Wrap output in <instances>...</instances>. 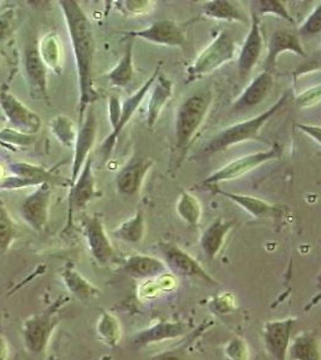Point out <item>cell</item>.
Masks as SVG:
<instances>
[{
  "mask_svg": "<svg viewBox=\"0 0 321 360\" xmlns=\"http://www.w3.org/2000/svg\"><path fill=\"white\" fill-rule=\"evenodd\" d=\"M202 15L218 20V21L236 22L244 23L246 17L242 10L229 0H210L202 5Z\"/></svg>",
  "mask_w": 321,
  "mask_h": 360,
  "instance_id": "obj_28",
  "label": "cell"
},
{
  "mask_svg": "<svg viewBox=\"0 0 321 360\" xmlns=\"http://www.w3.org/2000/svg\"><path fill=\"white\" fill-rule=\"evenodd\" d=\"M246 345L241 342L239 340H232L227 348V356H230L232 360H246L247 356L246 354Z\"/></svg>",
  "mask_w": 321,
  "mask_h": 360,
  "instance_id": "obj_43",
  "label": "cell"
},
{
  "mask_svg": "<svg viewBox=\"0 0 321 360\" xmlns=\"http://www.w3.org/2000/svg\"><path fill=\"white\" fill-rule=\"evenodd\" d=\"M151 98L147 105L146 124L149 129H154L158 119L160 117L161 111L164 110L166 103H169L173 95V83L169 78L159 75L152 88L149 90Z\"/></svg>",
  "mask_w": 321,
  "mask_h": 360,
  "instance_id": "obj_24",
  "label": "cell"
},
{
  "mask_svg": "<svg viewBox=\"0 0 321 360\" xmlns=\"http://www.w3.org/2000/svg\"><path fill=\"white\" fill-rule=\"evenodd\" d=\"M120 8L124 13L132 15H144L154 8V1L149 0H127L120 1Z\"/></svg>",
  "mask_w": 321,
  "mask_h": 360,
  "instance_id": "obj_41",
  "label": "cell"
},
{
  "mask_svg": "<svg viewBox=\"0 0 321 360\" xmlns=\"http://www.w3.org/2000/svg\"><path fill=\"white\" fill-rule=\"evenodd\" d=\"M176 212L183 221L190 226H199L201 222L202 208L196 197L182 191L176 205Z\"/></svg>",
  "mask_w": 321,
  "mask_h": 360,
  "instance_id": "obj_31",
  "label": "cell"
},
{
  "mask_svg": "<svg viewBox=\"0 0 321 360\" xmlns=\"http://www.w3.org/2000/svg\"><path fill=\"white\" fill-rule=\"evenodd\" d=\"M57 323L54 311L30 316L23 323V338L25 346L30 352L42 353L45 351Z\"/></svg>",
  "mask_w": 321,
  "mask_h": 360,
  "instance_id": "obj_13",
  "label": "cell"
},
{
  "mask_svg": "<svg viewBox=\"0 0 321 360\" xmlns=\"http://www.w3.org/2000/svg\"><path fill=\"white\" fill-rule=\"evenodd\" d=\"M16 236V229L13 225L8 210L0 200V250L8 249Z\"/></svg>",
  "mask_w": 321,
  "mask_h": 360,
  "instance_id": "obj_37",
  "label": "cell"
},
{
  "mask_svg": "<svg viewBox=\"0 0 321 360\" xmlns=\"http://www.w3.org/2000/svg\"><path fill=\"white\" fill-rule=\"evenodd\" d=\"M212 100L210 90H201L188 96L178 107L171 159L173 169L181 167L194 137L210 112Z\"/></svg>",
  "mask_w": 321,
  "mask_h": 360,
  "instance_id": "obj_2",
  "label": "cell"
},
{
  "mask_svg": "<svg viewBox=\"0 0 321 360\" xmlns=\"http://www.w3.org/2000/svg\"><path fill=\"white\" fill-rule=\"evenodd\" d=\"M144 232L146 224L144 214L142 212H137L132 219L124 221L117 229H113L112 236L128 244H139L144 239Z\"/></svg>",
  "mask_w": 321,
  "mask_h": 360,
  "instance_id": "obj_30",
  "label": "cell"
},
{
  "mask_svg": "<svg viewBox=\"0 0 321 360\" xmlns=\"http://www.w3.org/2000/svg\"><path fill=\"white\" fill-rule=\"evenodd\" d=\"M210 191L239 205L241 208L244 209L246 212L251 214V217L256 219H276L283 215V209L280 208V205H272L264 200H260L258 197L227 193L218 188H210Z\"/></svg>",
  "mask_w": 321,
  "mask_h": 360,
  "instance_id": "obj_21",
  "label": "cell"
},
{
  "mask_svg": "<svg viewBox=\"0 0 321 360\" xmlns=\"http://www.w3.org/2000/svg\"><path fill=\"white\" fill-rule=\"evenodd\" d=\"M288 98L289 94L287 93L283 96H280L278 101L266 111L261 112L260 115L248 120L222 129V131L218 132L208 141V143L202 149L201 155H213L217 153L224 152L236 144L258 139L265 124L284 108L288 103Z\"/></svg>",
  "mask_w": 321,
  "mask_h": 360,
  "instance_id": "obj_3",
  "label": "cell"
},
{
  "mask_svg": "<svg viewBox=\"0 0 321 360\" xmlns=\"http://www.w3.org/2000/svg\"><path fill=\"white\" fill-rule=\"evenodd\" d=\"M152 360H187V358L180 352H165L157 354Z\"/></svg>",
  "mask_w": 321,
  "mask_h": 360,
  "instance_id": "obj_47",
  "label": "cell"
},
{
  "mask_svg": "<svg viewBox=\"0 0 321 360\" xmlns=\"http://www.w3.org/2000/svg\"><path fill=\"white\" fill-rule=\"evenodd\" d=\"M187 332V326L182 322H159L151 328L137 333L132 342L137 346L161 342L165 340L176 339Z\"/></svg>",
  "mask_w": 321,
  "mask_h": 360,
  "instance_id": "obj_25",
  "label": "cell"
},
{
  "mask_svg": "<svg viewBox=\"0 0 321 360\" xmlns=\"http://www.w3.org/2000/svg\"><path fill=\"white\" fill-rule=\"evenodd\" d=\"M321 32V4H317L313 11L310 13L303 25L300 27V34L298 35H306V37H314L319 35Z\"/></svg>",
  "mask_w": 321,
  "mask_h": 360,
  "instance_id": "obj_39",
  "label": "cell"
},
{
  "mask_svg": "<svg viewBox=\"0 0 321 360\" xmlns=\"http://www.w3.org/2000/svg\"><path fill=\"white\" fill-rule=\"evenodd\" d=\"M37 49H39V53H40L42 62L45 63L47 69L50 68L59 74L62 54H61V45H59L57 35L54 33L45 35L40 42V45L37 46Z\"/></svg>",
  "mask_w": 321,
  "mask_h": 360,
  "instance_id": "obj_32",
  "label": "cell"
},
{
  "mask_svg": "<svg viewBox=\"0 0 321 360\" xmlns=\"http://www.w3.org/2000/svg\"><path fill=\"white\" fill-rule=\"evenodd\" d=\"M15 13L13 10H6L0 13V41L11 33Z\"/></svg>",
  "mask_w": 321,
  "mask_h": 360,
  "instance_id": "obj_42",
  "label": "cell"
},
{
  "mask_svg": "<svg viewBox=\"0 0 321 360\" xmlns=\"http://www.w3.org/2000/svg\"><path fill=\"white\" fill-rule=\"evenodd\" d=\"M82 229L88 248L96 262L100 264L111 262L112 258L115 257V250L112 248L101 219L96 215L84 217Z\"/></svg>",
  "mask_w": 321,
  "mask_h": 360,
  "instance_id": "obj_14",
  "label": "cell"
},
{
  "mask_svg": "<svg viewBox=\"0 0 321 360\" xmlns=\"http://www.w3.org/2000/svg\"><path fill=\"white\" fill-rule=\"evenodd\" d=\"M161 66H163V64L160 63V64L154 69L153 74L149 76V79L142 84L140 89L135 91L132 96H129V98L124 101L123 105H122V113H120V122L117 124L115 129L112 130L111 134L105 139L103 144H101V147H100L99 152H98L99 153V155L103 158V161H107V160H110V158H111L112 153H113L115 144L118 142L120 134L123 131L124 127H127L129 122L132 120V117L135 115L136 110H137L141 103H142L144 98L149 94V90L152 88L153 84L156 82L158 76L160 75Z\"/></svg>",
  "mask_w": 321,
  "mask_h": 360,
  "instance_id": "obj_6",
  "label": "cell"
},
{
  "mask_svg": "<svg viewBox=\"0 0 321 360\" xmlns=\"http://www.w3.org/2000/svg\"><path fill=\"white\" fill-rule=\"evenodd\" d=\"M132 49H134V44L132 41H129L123 57L120 58L118 64L107 74V78L111 83V86L125 88L132 82L134 75H135Z\"/></svg>",
  "mask_w": 321,
  "mask_h": 360,
  "instance_id": "obj_29",
  "label": "cell"
},
{
  "mask_svg": "<svg viewBox=\"0 0 321 360\" xmlns=\"http://www.w3.org/2000/svg\"><path fill=\"white\" fill-rule=\"evenodd\" d=\"M294 323L295 321L293 319H288L272 321L265 324L263 329L265 348L275 360H287Z\"/></svg>",
  "mask_w": 321,
  "mask_h": 360,
  "instance_id": "obj_16",
  "label": "cell"
},
{
  "mask_svg": "<svg viewBox=\"0 0 321 360\" xmlns=\"http://www.w3.org/2000/svg\"><path fill=\"white\" fill-rule=\"evenodd\" d=\"M10 171L13 173V176H23L27 179H30L35 183L37 186L39 185L47 184L52 185H70V181H66L64 178L54 176L51 171H47L42 166L37 165L27 164V162H13L8 165Z\"/></svg>",
  "mask_w": 321,
  "mask_h": 360,
  "instance_id": "obj_27",
  "label": "cell"
},
{
  "mask_svg": "<svg viewBox=\"0 0 321 360\" xmlns=\"http://www.w3.org/2000/svg\"><path fill=\"white\" fill-rule=\"evenodd\" d=\"M264 49V35L260 17L251 8V27L237 59V71L241 81H246L259 62Z\"/></svg>",
  "mask_w": 321,
  "mask_h": 360,
  "instance_id": "obj_9",
  "label": "cell"
},
{
  "mask_svg": "<svg viewBox=\"0 0 321 360\" xmlns=\"http://www.w3.org/2000/svg\"><path fill=\"white\" fill-rule=\"evenodd\" d=\"M251 10L260 16V15H272V16L279 17L282 20L294 23V18L284 1L280 0H259L251 3Z\"/></svg>",
  "mask_w": 321,
  "mask_h": 360,
  "instance_id": "obj_34",
  "label": "cell"
},
{
  "mask_svg": "<svg viewBox=\"0 0 321 360\" xmlns=\"http://www.w3.org/2000/svg\"><path fill=\"white\" fill-rule=\"evenodd\" d=\"M153 164L154 162L151 158H142L132 160L128 165H125L115 176V186L118 191L127 196H134L139 193Z\"/></svg>",
  "mask_w": 321,
  "mask_h": 360,
  "instance_id": "obj_20",
  "label": "cell"
},
{
  "mask_svg": "<svg viewBox=\"0 0 321 360\" xmlns=\"http://www.w3.org/2000/svg\"><path fill=\"white\" fill-rule=\"evenodd\" d=\"M124 273L134 278H154L169 273L168 266L160 258L147 255H132L124 261Z\"/></svg>",
  "mask_w": 321,
  "mask_h": 360,
  "instance_id": "obj_23",
  "label": "cell"
},
{
  "mask_svg": "<svg viewBox=\"0 0 321 360\" xmlns=\"http://www.w3.org/2000/svg\"><path fill=\"white\" fill-rule=\"evenodd\" d=\"M235 39L229 32H220L188 68L187 82H194L231 62L235 58Z\"/></svg>",
  "mask_w": 321,
  "mask_h": 360,
  "instance_id": "obj_4",
  "label": "cell"
},
{
  "mask_svg": "<svg viewBox=\"0 0 321 360\" xmlns=\"http://www.w3.org/2000/svg\"><path fill=\"white\" fill-rule=\"evenodd\" d=\"M288 356L291 360H320V342L315 333L303 332L290 342Z\"/></svg>",
  "mask_w": 321,
  "mask_h": 360,
  "instance_id": "obj_26",
  "label": "cell"
},
{
  "mask_svg": "<svg viewBox=\"0 0 321 360\" xmlns=\"http://www.w3.org/2000/svg\"><path fill=\"white\" fill-rule=\"evenodd\" d=\"M273 88V76L268 71H263L251 81L246 89L243 90L239 98L231 107V113L239 115L249 111L266 100Z\"/></svg>",
  "mask_w": 321,
  "mask_h": 360,
  "instance_id": "obj_18",
  "label": "cell"
},
{
  "mask_svg": "<svg viewBox=\"0 0 321 360\" xmlns=\"http://www.w3.org/2000/svg\"><path fill=\"white\" fill-rule=\"evenodd\" d=\"M291 52L298 57H307L305 47L302 46L300 35L291 29H278L273 32L268 41V57L265 60V71L270 74L276 68V62L280 54Z\"/></svg>",
  "mask_w": 321,
  "mask_h": 360,
  "instance_id": "obj_17",
  "label": "cell"
},
{
  "mask_svg": "<svg viewBox=\"0 0 321 360\" xmlns=\"http://www.w3.org/2000/svg\"><path fill=\"white\" fill-rule=\"evenodd\" d=\"M0 107L13 130L30 136L40 131L42 124L40 115L23 105L15 95L8 91L0 93Z\"/></svg>",
  "mask_w": 321,
  "mask_h": 360,
  "instance_id": "obj_8",
  "label": "cell"
},
{
  "mask_svg": "<svg viewBox=\"0 0 321 360\" xmlns=\"http://www.w3.org/2000/svg\"><path fill=\"white\" fill-rule=\"evenodd\" d=\"M8 344L3 336H0V360H6L8 358Z\"/></svg>",
  "mask_w": 321,
  "mask_h": 360,
  "instance_id": "obj_48",
  "label": "cell"
},
{
  "mask_svg": "<svg viewBox=\"0 0 321 360\" xmlns=\"http://www.w3.org/2000/svg\"><path fill=\"white\" fill-rule=\"evenodd\" d=\"M234 220H225L218 217L212 224L207 226L200 238V246L202 252L208 259H214L222 251L224 243L227 240V234L235 227Z\"/></svg>",
  "mask_w": 321,
  "mask_h": 360,
  "instance_id": "obj_22",
  "label": "cell"
},
{
  "mask_svg": "<svg viewBox=\"0 0 321 360\" xmlns=\"http://www.w3.org/2000/svg\"><path fill=\"white\" fill-rule=\"evenodd\" d=\"M321 86L320 84L303 90L302 93L296 95L295 103L300 108H309V107L315 106L320 103Z\"/></svg>",
  "mask_w": 321,
  "mask_h": 360,
  "instance_id": "obj_40",
  "label": "cell"
},
{
  "mask_svg": "<svg viewBox=\"0 0 321 360\" xmlns=\"http://www.w3.org/2000/svg\"><path fill=\"white\" fill-rule=\"evenodd\" d=\"M0 141L11 147H27L34 142V136L25 135L13 129H3L0 131Z\"/></svg>",
  "mask_w": 321,
  "mask_h": 360,
  "instance_id": "obj_38",
  "label": "cell"
},
{
  "mask_svg": "<svg viewBox=\"0 0 321 360\" xmlns=\"http://www.w3.org/2000/svg\"><path fill=\"white\" fill-rule=\"evenodd\" d=\"M297 129H300V131L305 132L306 135H308L310 139H313L314 142L320 146V127H315V125H306V124H297Z\"/></svg>",
  "mask_w": 321,
  "mask_h": 360,
  "instance_id": "obj_45",
  "label": "cell"
},
{
  "mask_svg": "<svg viewBox=\"0 0 321 360\" xmlns=\"http://www.w3.org/2000/svg\"><path fill=\"white\" fill-rule=\"evenodd\" d=\"M98 333L100 338L108 345H115L120 338V326L113 316L103 312L98 323Z\"/></svg>",
  "mask_w": 321,
  "mask_h": 360,
  "instance_id": "obj_36",
  "label": "cell"
},
{
  "mask_svg": "<svg viewBox=\"0 0 321 360\" xmlns=\"http://www.w3.org/2000/svg\"><path fill=\"white\" fill-rule=\"evenodd\" d=\"M59 5L65 18L66 28L69 32L71 45L74 49L75 62L79 77V123H81L86 115L87 108L99 98V94L94 88L92 77V65L94 58V37L92 33L91 23L77 1L62 0L59 1Z\"/></svg>",
  "mask_w": 321,
  "mask_h": 360,
  "instance_id": "obj_1",
  "label": "cell"
},
{
  "mask_svg": "<svg viewBox=\"0 0 321 360\" xmlns=\"http://www.w3.org/2000/svg\"><path fill=\"white\" fill-rule=\"evenodd\" d=\"M63 280L69 291L80 298H92L99 293V291L73 266H66L65 270L63 271Z\"/></svg>",
  "mask_w": 321,
  "mask_h": 360,
  "instance_id": "obj_33",
  "label": "cell"
},
{
  "mask_svg": "<svg viewBox=\"0 0 321 360\" xmlns=\"http://www.w3.org/2000/svg\"><path fill=\"white\" fill-rule=\"evenodd\" d=\"M51 131L57 137L58 141L65 146L71 147L75 144L77 132L75 130L74 124L65 115H57L50 124Z\"/></svg>",
  "mask_w": 321,
  "mask_h": 360,
  "instance_id": "obj_35",
  "label": "cell"
},
{
  "mask_svg": "<svg viewBox=\"0 0 321 360\" xmlns=\"http://www.w3.org/2000/svg\"><path fill=\"white\" fill-rule=\"evenodd\" d=\"M52 185H39L37 190L22 202L21 214L25 221L37 232H42L49 221Z\"/></svg>",
  "mask_w": 321,
  "mask_h": 360,
  "instance_id": "obj_12",
  "label": "cell"
},
{
  "mask_svg": "<svg viewBox=\"0 0 321 360\" xmlns=\"http://www.w3.org/2000/svg\"><path fill=\"white\" fill-rule=\"evenodd\" d=\"M282 153V147L279 144H275L271 149L263 150V152L253 153L248 155L242 156L239 159L234 160L229 164L219 168L218 171L212 173L206 176L205 179L200 181L196 188L199 190H210L215 188L217 185L224 181L239 179L241 176H246L247 173L251 172L253 169L259 167L261 165L270 162L272 160L278 159Z\"/></svg>",
  "mask_w": 321,
  "mask_h": 360,
  "instance_id": "obj_5",
  "label": "cell"
},
{
  "mask_svg": "<svg viewBox=\"0 0 321 360\" xmlns=\"http://www.w3.org/2000/svg\"><path fill=\"white\" fill-rule=\"evenodd\" d=\"M319 70H320V65H319V63H306V64L300 66V68H298V69L295 71V78L301 77L302 75L309 74V72H313V71H319Z\"/></svg>",
  "mask_w": 321,
  "mask_h": 360,
  "instance_id": "obj_46",
  "label": "cell"
},
{
  "mask_svg": "<svg viewBox=\"0 0 321 360\" xmlns=\"http://www.w3.org/2000/svg\"><path fill=\"white\" fill-rule=\"evenodd\" d=\"M120 113H122V105H120V98L117 96H111L108 103V117H110L112 130L115 129L117 124L120 122Z\"/></svg>",
  "mask_w": 321,
  "mask_h": 360,
  "instance_id": "obj_44",
  "label": "cell"
},
{
  "mask_svg": "<svg viewBox=\"0 0 321 360\" xmlns=\"http://www.w3.org/2000/svg\"><path fill=\"white\" fill-rule=\"evenodd\" d=\"M96 127L98 122L95 117L94 108L88 107L83 120L80 123L79 131L75 139L74 161L71 171L70 186L74 184L80 173L82 171L83 165L89 158L92 148L94 146L96 139Z\"/></svg>",
  "mask_w": 321,
  "mask_h": 360,
  "instance_id": "obj_11",
  "label": "cell"
},
{
  "mask_svg": "<svg viewBox=\"0 0 321 360\" xmlns=\"http://www.w3.org/2000/svg\"><path fill=\"white\" fill-rule=\"evenodd\" d=\"M0 148H3L5 150H8V152H16V148L11 147V146L4 143L3 141H0Z\"/></svg>",
  "mask_w": 321,
  "mask_h": 360,
  "instance_id": "obj_49",
  "label": "cell"
},
{
  "mask_svg": "<svg viewBox=\"0 0 321 360\" xmlns=\"http://www.w3.org/2000/svg\"><path fill=\"white\" fill-rule=\"evenodd\" d=\"M127 37H139L144 41L151 42L154 45L168 46L184 49L187 45V37L181 25L171 20H160L153 22L152 25L127 33Z\"/></svg>",
  "mask_w": 321,
  "mask_h": 360,
  "instance_id": "obj_10",
  "label": "cell"
},
{
  "mask_svg": "<svg viewBox=\"0 0 321 360\" xmlns=\"http://www.w3.org/2000/svg\"><path fill=\"white\" fill-rule=\"evenodd\" d=\"M96 195L95 190V178L93 174V159L91 156L83 165L82 171L77 179L70 186L69 195V219L71 220L73 214L80 209L84 208Z\"/></svg>",
  "mask_w": 321,
  "mask_h": 360,
  "instance_id": "obj_19",
  "label": "cell"
},
{
  "mask_svg": "<svg viewBox=\"0 0 321 360\" xmlns=\"http://www.w3.org/2000/svg\"><path fill=\"white\" fill-rule=\"evenodd\" d=\"M158 248L164 257L163 261L168 266L169 271L173 274L183 276V278L201 280L206 283H210L212 286L217 285V281L202 268L201 264L180 246L172 243H163L159 244Z\"/></svg>",
  "mask_w": 321,
  "mask_h": 360,
  "instance_id": "obj_7",
  "label": "cell"
},
{
  "mask_svg": "<svg viewBox=\"0 0 321 360\" xmlns=\"http://www.w3.org/2000/svg\"><path fill=\"white\" fill-rule=\"evenodd\" d=\"M25 71L32 94L49 103V78L47 66L42 62L35 42L27 46L25 51Z\"/></svg>",
  "mask_w": 321,
  "mask_h": 360,
  "instance_id": "obj_15",
  "label": "cell"
}]
</instances>
